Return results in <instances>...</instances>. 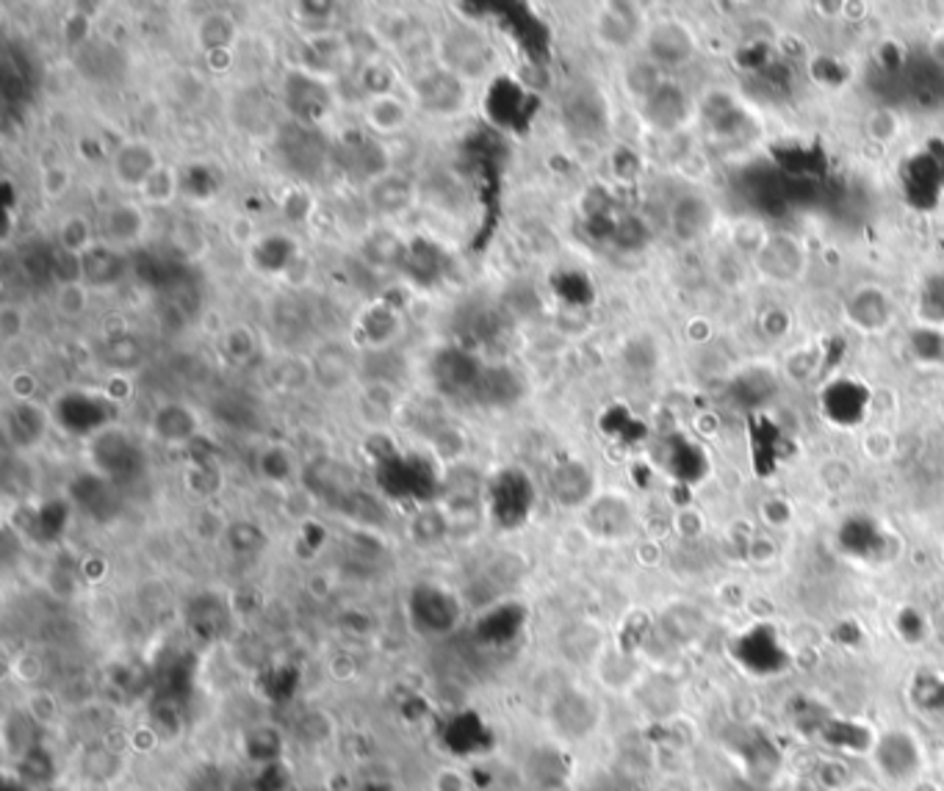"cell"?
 Listing matches in <instances>:
<instances>
[{
	"label": "cell",
	"mask_w": 944,
	"mask_h": 791,
	"mask_svg": "<svg viewBox=\"0 0 944 791\" xmlns=\"http://www.w3.org/2000/svg\"><path fill=\"white\" fill-rule=\"evenodd\" d=\"M463 606L450 589L435 584H419L410 595V620L426 634H446L460 623Z\"/></svg>",
	"instance_id": "10"
},
{
	"label": "cell",
	"mask_w": 944,
	"mask_h": 791,
	"mask_svg": "<svg viewBox=\"0 0 944 791\" xmlns=\"http://www.w3.org/2000/svg\"><path fill=\"white\" fill-rule=\"evenodd\" d=\"M297 261V244L283 233H272L252 247V266L261 274H286Z\"/></svg>",
	"instance_id": "33"
},
{
	"label": "cell",
	"mask_w": 944,
	"mask_h": 791,
	"mask_svg": "<svg viewBox=\"0 0 944 791\" xmlns=\"http://www.w3.org/2000/svg\"><path fill=\"white\" fill-rule=\"evenodd\" d=\"M646 117L648 123H653L657 128H673L676 123H682L684 117V100L682 94L673 87H659L651 98L646 100Z\"/></svg>",
	"instance_id": "40"
},
{
	"label": "cell",
	"mask_w": 944,
	"mask_h": 791,
	"mask_svg": "<svg viewBox=\"0 0 944 791\" xmlns=\"http://www.w3.org/2000/svg\"><path fill=\"white\" fill-rule=\"evenodd\" d=\"M361 87L366 89L368 98H383V94H394V72L379 61L363 67Z\"/></svg>",
	"instance_id": "50"
},
{
	"label": "cell",
	"mask_w": 944,
	"mask_h": 791,
	"mask_svg": "<svg viewBox=\"0 0 944 791\" xmlns=\"http://www.w3.org/2000/svg\"><path fill=\"white\" fill-rule=\"evenodd\" d=\"M363 119H366L368 130L377 136H391L408 125L410 111L399 94H383V98H368L366 108H363Z\"/></svg>",
	"instance_id": "30"
},
{
	"label": "cell",
	"mask_w": 944,
	"mask_h": 791,
	"mask_svg": "<svg viewBox=\"0 0 944 791\" xmlns=\"http://www.w3.org/2000/svg\"><path fill=\"white\" fill-rule=\"evenodd\" d=\"M399 335H402V316L383 299L366 308V313L361 316V337L363 344L372 346V349H391Z\"/></svg>",
	"instance_id": "28"
},
{
	"label": "cell",
	"mask_w": 944,
	"mask_h": 791,
	"mask_svg": "<svg viewBox=\"0 0 944 791\" xmlns=\"http://www.w3.org/2000/svg\"><path fill=\"white\" fill-rule=\"evenodd\" d=\"M493 47L479 31L452 28L441 39V65L463 81H479L493 67Z\"/></svg>",
	"instance_id": "6"
},
{
	"label": "cell",
	"mask_w": 944,
	"mask_h": 791,
	"mask_svg": "<svg viewBox=\"0 0 944 791\" xmlns=\"http://www.w3.org/2000/svg\"><path fill=\"white\" fill-rule=\"evenodd\" d=\"M145 230L147 216L136 203H111L105 205L103 214H100V241L114 247V250H125V247L139 244Z\"/></svg>",
	"instance_id": "15"
},
{
	"label": "cell",
	"mask_w": 944,
	"mask_h": 791,
	"mask_svg": "<svg viewBox=\"0 0 944 791\" xmlns=\"http://www.w3.org/2000/svg\"><path fill=\"white\" fill-rule=\"evenodd\" d=\"M25 332V310L18 305L7 302L0 308V341L7 346H12L18 337H23Z\"/></svg>",
	"instance_id": "52"
},
{
	"label": "cell",
	"mask_w": 944,
	"mask_h": 791,
	"mask_svg": "<svg viewBox=\"0 0 944 791\" xmlns=\"http://www.w3.org/2000/svg\"><path fill=\"white\" fill-rule=\"evenodd\" d=\"M47 424H50V413L34 402H14L3 413V429H7L9 443L20 451L39 446L45 437Z\"/></svg>",
	"instance_id": "21"
},
{
	"label": "cell",
	"mask_w": 944,
	"mask_h": 791,
	"mask_svg": "<svg viewBox=\"0 0 944 791\" xmlns=\"http://www.w3.org/2000/svg\"><path fill=\"white\" fill-rule=\"evenodd\" d=\"M56 257H59V247H50L45 241H31L20 250L23 272L36 286L47 283V279H56Z\"/></svg>",
	"instance_id": "39"
},
{
	"label": "cell",
	"mask_w": 944,
	"mask_h": 791,
	"mask_svg": "<svg viewBox=\"0 0 944 791\" xmlns=\"http://www.w3.org/2000/svg\"><path fill=\"white\" fill-rule=\"evenodd\" d=\"M332 167L339 169L344 177H350V181L363 183V186L394 172L391 152L385 150L374 136L363 134H350L341 141H335V147H332Z\"/></svg>",
	"instance_id": "5"
},
{
	"label": "cell",
	"mask_w": 944,
	"mask_h": 791,
	"mask_svg": "<svg viewBox=\"0 0 944 791\" xmlns=\"http://www.w3.org/2000/svg\"><path fill=\"white\" fill-rule=\"evenodd\" d=\"M56 313L67 321H78L89 310V288L83 283H70V286H59L56 291Z\"/></svg>",
	"instance_id": "46"
},
{
	"label": "cell",
	"mask_w": 944,
	"mask_h": 791,
	"mask_svg": "<svg viewBox=\"0 0 944 791\" xmlns=\"http://www.w3.org/2000/svg\"><path fill=\"white\" fill-rule=\"evenodd\" d=\"M225 540H228L230 551L241 553V557H250V553L263 551V548L269 546L266 535H263L255 524H250V520H239V524L228 526V529H225Z\"/></svg>",
	"instance_id": "45"
},
{
	"label": "cell",
	"mask_w": 944,
	"mask_h": 791,
	"mask_svg": "<svg viewBox=\"0 0 944 791\" xmlns=\"http://www.w3.org/2000/svg\"><path fill=\"white\" fill-rule=\"evenodd\" d=\"M100 357H103V363L111 368V371H117L120 377H123V374L136 371V368L145 363V346H141L139 337H134L130 332H123V335H109L105 337L103 349H100Z\"/></svg>",
	"instance_id": "35"
},
{
	"label": "cell",
	"mask_w": 944,
	"mask_h": 791,
	"mask_svg": "<svg viewBox=\"0 0 944 791\" xmlns=\"http://www.w3.org/2000/svg\"><path fill=\"white\" fill-rule=\"evenodd\" d=\"M81 272L83 286L89 291H109V288H117L130 274V257H125L123 250H114V247L98 241L92 250L81 255Z\"/></svg>",
	"instance_id": "16"
},
{
	"label": "cell",
	"mask_w": 944,
	"mask_h": 791,
	"mask_svg": "<svg viewBox=\"0 0 944 791\" xmlns=\"http://www.w3.org/2000/svg\"><path fill=\"white\" fill-rule=\"evenodd\" d=\"M851 316L858 321L862 330H884L889 319H892V308H889V299L884 294L867 288V291H858L851 299Z\"/></svg>",
	"instance_id": "38"
},
{
	"label": "cell",
	"mask_w": 944,
	"mask_h": 791,
	"mask_svg": "<svg viewBox=\"0 0 944 791\" xmlns=\"http://www.w3.org/2000/svg\"><path fill=\"white\" fill-rule=\"evenodd\" d=\"M588 524L599 537H624L632 524V513L624 498L604 495V498L590 501Z\"/></svg>",
	"instance_id": "31"
},
{
	"label": "cell",
	"mask_w": 944,
	"mask_h": 791,
	"mask_svg": "<svg viewBox=\"0 0 944 791\" xmlns=\"http://www.w3.org/2000/svg\"><path fill=\"white\" fill-rule=\"evenodd\" d=\"M648 50L657 61L662 65H676V61L687 59L690 53V39L687 31L676 23H662L651 31L648 36Z\"/></svg>",
	"instance_id": "36"
},
{
	"label": "cell",
	"mask_w": 944,
	"mask_h": 791,
	"mask_svg": "<svg viewBox=\"0 0 944 791\" xmlns=\"http://www.w3.org/2000/svg\"><path fill=\"white\" fill-rule=\"evenodd\" d=\"M310 368H314V379L321 385V388L339 390L350 382L357 366L350 346L332 341V344H325L319 352H316Z\"/></svg>",
	"instance_id": "27"
},
{
	"label": "cell",
	"mask_w": 944,
	"mask_h": 791,
	"mask_svg": "<svg viewBox=\"0 0 944 791\" xmlns=\"http://www.w3.org/2000/svg\"><path fill=\"white\" fill-rule=\"evenodd\" d=\"M332 141L327 139L321 128H308L299 123H283V128L274 134V150L281 156L283 167L294 175L319 177L332 163Z\"/></svg>",
	"instance_id": "2"
},
{
	"label": "cell",
	"mask_w": 944,
	"mask_h": 791,
	"mask_svg": "<svg viewBox=\"0 0 944 791\" xmlns=\"http://www.w3.org/2000/svg\"><path fill=\"white\" fill-rule=\"evenodd\" d=\"M219 188V175L205 163L181 169V192L192 199H211Z\"/></svg>",
	"instance_id": "43"
},
{
	"label": "cell",
	"mask_w": 944,
	"mask_h": 791,
	"mask_svg": "<svg viewBox=\"0 0 944 791\" xmlns=\"http://www.w3.org/2000/svg\"><path fill=\"white\" fill-rule=\"evenodd\" d=\"M59 250L72 252V255H83L87 250H92L98 244V236H94V225L89 216L83 214H70L61 219L59 230Z\"/></svg>",
	"instance_id": "41"
},
{
	"label": "cell",
	"mask_w": 944,
	"mask_h": 791,
	"mask_svg": "<svg viewBox=\"0 0 944 791\" xmlns=\"http://www.w3.org/2000/svg\"><path fill=\"white\" fill-rule=\"evenodd\" d=\"M310 210H314V199H310V194L305 192V188H292V192L286 194V199H283V216H286L288 221H305L310 216Z\"/></svg>",
	"instance_id": "53"
},
{
	"label": "cell",
	"mask_w": 944,
	"mask_h": 791,
	"mask_svg": "<svg viewBox=\"0 0 944 791\" xmlns=\"http://www.w3.org/2000/svg\"><path fill=\"white\" fill-rule=\"evenodd\" d=\"M36 382L31 374H18L14 377V396H18V402H31V393H34Z\"/></svg>",
	"instance_id": "57"
},
{
	"label": "cell",
	"mask_w": 944,
	"mask_h": 791,
	"mask_svg": "<svg viewBox=\"0 0 944 791\" xmlns=\"http://www.w3.org/2000/svg\"><path fill=\"white\" fill-rule=\"evenodd\" d=\"M194 36H197V45L203 47L205 53L230 50L236 36H239V23H236L228 12H208L200 18Z\"/></svg>",
	"instance_id": "34"
},
{
	"label": "cell",
	"mask_w": 944,
	"mask_h": 791,
	"mask_svg": "<svg viewBox=\"0 0 944 791\" xmlns=\"http://www.w3.org/2000/svg\"><path fill=\"white\" fill-rule=\"evenodd\" d=\"M621 9L624 7H613L610 12L601 14L599 20L601 39L613 42V45H626L635 36V20L629 14H621Z\"/></svg>",
	"instance_id": "49"
},
{
	"label": "cell",
	"mask_w": 944,
	"mask_h": 791,
	"mask_svg": "<svg viewBox=\"0 0 944 791\" xmlns=\"http://www.w3.org/2000/svg\"><path fill=\"white\" fill-rule=\"evenodd\" d=\"M158 167H161V158L156 147L141 139L123 141L111 156V175L125 188H141Z\"/></svg>",
	"instance_id": "14"
},
{
	"label": "cell",
	"mask_w": 944,
	"mask_h": 791,
	"mask_svg": "<svg viewBox=\"0 0 944 791\" xmlns=\"http://www.w3.org/2000/svg\"><path fill=\"white\" fill-rule=\"evenodd\" d=\"M234 119L241 130H247L250 136H266L283 128V123H277V111L269 94L258 92V89H247L239 92V98L234 100Z\"/></svg>",
	"instance_id": "24"
},
{
	"label": "cell",
	"mask_w": 944,
	"mask_h": 791,
	"mask_svg": "<svg viewBox=\"0 0 944 791\" xmlns=\"http://www.w3.org/2000/svg\"><path fill=\"white\" fill-rule=\"evenodd\" d=\"M875 761L889 780H911L922 767L920 742L909 731H889L875 742Z\"/></svg>",
	"instance_id": "13"
},
{
	"label": "cell",
	"mask_w": 944,
	"mask_h": 791,
	"mask_svg": "<svg viewBox=\"0 0 944 791\" xmlns=\"http://www.w3.org/2000/svg\"><path fill=\"white\" fill-rule=\"evenodd\" d=\"M150 432L167 446H194L200 440V415L189 404L167 402L152 413Z\"/></svg>",
	"instance_id": "20"
},
{
	"label": "cell",
	"mask_w": 944,
	"mask_h": 791,
	"mask_svg": "<svg viewBox=\"0 0 944 791\" xmlns=\"http://www.w3.org/2000/svg\"><path fill=\"white\" fill-rule=\"evenodd\" d=\"M471 399L485 410H510L524 399V379L502 363L485 366Z\"/></svg>",
	"instance_id": "17"
},
{
	"label": "cell",
	"mask_w": 944,
	"mask_h": 791,
	"mask_svg": "<svg viewBox=\"0 0 944 791\" xmlns=\"http://www.w3.org/2000/svg\"><path fill=\"white\" fill-rule=\"evenodd\" d=\"M283 105L292 123L321 128L335 111V94L319 72L292 70L283 78Z\"/></svg>",
	"instance_id": "3"
},
{
	"label": "cell",
	"mask_w": 944,
	"mask_h": 791,
	"mask_svg": "<svg viewBox=\"0 0 944 791\" xmlns=\"http://www.w3.org/2000/svg\"><path fill=\"white\" fill-rule=\"evenodd\" d=\"M502 14H490L502 23L504 31L513 34V39L519 42L526 50L530 61H546L548 56V28L541 23L535 12L524 3H502L496 7Z\"/></svg>",
	"instance_id": "12"
},
{
	"label": "cell",
	"mask_w": 944,
	"mask_h": 791,
	"mask_svg": "<svg viewBox=\"0 0 944 791\" xmlns=\"http://www.w3.org/2000/svg\"><path fill=\"white\" fill-rule=\"evenodd\" d=\"M408 247L397 233L391 230H374L368 239L363 241L361 257L368 268H399L402 272L405 257H408Z\"/></svg>",
	"instance_id": "32"
},
{
	"label": "cell",
	"mask_w": 944,
	"mask_h": 791,
	"mask_svg": "<svg viewBox=\"0 0 944 791\" xmlns=\"http://www.w3.org/2000/svg\"><path fill=\"white\" fill-rule=\"evenodd\" d=\"M485 501L496 524L502 529H519L535 506V488L524 471L504 468L485 484Z\"/></svg>",
	"instance_id": "4"
},
{
	"label": "cell",
	"mask_w": 944,
	"mask_h": 791,
	"mask_svg": "<svg viewBox=\"0 0 944 791\" xmlns=\"http://www.w3.org/2000/svg\"><path fill=\"white\" fill-rule=\"evenodd\" d=\"M413 98L432 117H452L466 108L468 83L443 65H432L413 78Z\"/></svg>",
	"instance_id": "7"
},
{
	"label": "cell",
	"mask_w": 944,
	"mask_h": 791,
	"mask_svg": "<svg viewBox=\"0 0 944 791\" xmlns=\"http://www.w3.org/2000/svg\"><path fill=\"white\" fill-rule=\"evenodd\" d=\"M416 203V183L402 172H388L366 186V205L379 219L405 216Z\"/></svg>",
	"instance_id": "19"
},
{
	"label": "cell",
	"mask_w": 944,
	"mask_h": 791,
	"mask_svg": "<svg viewBox=\"0 0 944 791\" xmlns=\"http://www.w3.org/2000/svg\"><path fill=\"white\" fill-rule=\"evenodd\" d=\"M446 266H450V255L443 252V247H437L435 241L416 239L413 244L408 247L402 274L408 279H413V283H419V286L430 288L435 286V283H441L443 274H446Z\"/></svg>",
	"instance_id": "26"
},
{
	"label": "cell",
	"mask_w": 944,
	"mask_h": 791,
	"mask_svg": "<svg viewBox=\"0 0 944 791\" xmlns=\"http://www.w3.org/2000/svg\"><path fill=\"white\" fill-rule=\"evenodd\" d=\"M125 59L123 53L117 50L109 42H92L78 47V70L87 78H92L94 83H111L114 78L123 76Z\"/></svg>",
	"instance_id": "29"
},
{
	"label": "cell",
	"mask_w": 944,
	"mask_h": 791,
	"mask_svg": "<svg viewBox=\"0 0 944 791\" xmlns=\"http://www.w3.org/2000/svg\"><path fill=\"white\" fill-rule=\"evenodd\" d=\"M485 363L463 344L441 346L430 360V377L443 396H471L482 377Z\"/></svg>",
	"instance_id": "9"
},
{
	"label": "cell",
	"mask_w": 944,
	"mask_h": 791,
	"mask_svg": "<svg viewBox=\"0 0 944 791\" xmlns=\"http://www.w3.org/2000/svg\"><path fill=\"white\" fill-rule=\"evenodd\" d=\"M408 531H410V540H413L419 548L437 546V542H443L446 540V535H450V513L435 504L421 506L419 513L410 518Z\"/></svg>",
	"instance_id": "37"
},
{
	"label": "cell",
	"mask_w": 944,
	"mask_h": 791,
	"mask_svg": "<svg viewBox=\"0 0 944 791\" xmlns=\"http://www.w3.org/2000/svg\"><path fill=\"white\" fill-rule=\"evenodd\" d=\"M70 188V172L65 167H45L42 172V194L50 199H59Z\"/></svg>",
	"instance_id": "55"
},
{
	"label": "cell",
	"mask_w": 944,
	"mask_h": 791,
	"mask_svg": "<svg viewBox=\"0 0 944 791\" xmlns=\"http://www.w3.org/2000/svg\"><path fill=\"white\" fill-rule=\"evenodd\" d=\"M258 468H261L263 479H266V482H274V484L288 482V479H292V473H294L292 455H288L283 446L263 448L261 457H258Z\"/></svg>",
	"instance_id": "47"
},
{
	"label": "cell",
	"mask_w": 944,
	"mask_h": 791,
	"mask_svg": "<svg viewBox=\"0 0 944 791\" xmlns=\"http://www.w3.org/2000/svg\"><path fill=\"white\" fill-rule=\"evenodd\" d=\"M205 250V236L197 225L192 221H181L175 230H172V255L178 261H194L200 252Z\"/></svg>",
	"instance_id": "48"
},
{
	"label": "cell",
	"mask_w": 944,
	"mask_h": 791,
	"mask_svg": "<svg viewBox=\"0 0 944 791\" xmlns=\"http://www.w3.org/2000/svg\"><path fill=\"white\" fill-rule=\"evenodd\" d=\"M537 111V98L526 92L515 78H493L485 92V117L493 123V128L502 130H524L532 123Z\"/></svg>",
	"instance_id": "8"
},
{
	"label": "cell",
	"mask_w": 944,
	"mask_h": 791,
	"mask_svg": "<svg viewBox=\"0 0 944 791\" xmlns=\"http://www.w3.org/2000/svg\"><path fill=\"white\" fill-rule=\"evenodd\" d=\"M432 791H468V778L455 767H441L432 778Z\"/></svg>",
	"instance_id": "56"
},
{
	"label": "cell",
	"mask_w": 944,
	"mask_h": 791,
	"mask_svg": "<svg viewBox=\"0 0 944 791\" xmlns=\"http://www.w3.org/2000/svg\"><path fill=\"white\" fill-rule=\"evenodd\" d=\"M432 446H435V455L441 457V460L452 462L457 460V457H463V451H466V437H463V432L455 429V426H441V429L432 435Z\"/></svg>",
	"instance_id": "51"
},
{
	"label": "cell",
	"mask_w": 944,
	"mask_h": 791,
	"mask_svg": "<svg viewBox=\"0 0 944 791\" xmlns=\"http://www.w3.org/2000/svg\"><path fill=\"white\" fill-rule=\"evenodd\" d=\"M869 393L864 385L853 382V379H840V382L828 385L822 393V410L834 424L853 426L867 415Z\"/></svg>",
	"instance_id": "23"
},
{
	"label": "cell",
	"mask_w": 944,
	"mask_h": 791,
	"mask_svg": "<svg viewBox=\"0 0 944 791\" xmlns=\"http://www.w3.org/2000/svg\"><path fill=\"white\" fill-rule=\"evenodd\" d=\"M548 484H551V495L562 506H582L593 501V473L579 460L560 462L548 477Z\"/></svg>",
	"instance_id": "25"
},
{
	"label": "cell",
	"mask_w": 944,
	"mask_h": 791,
	"mask_svg": "<svg viewBox=\"0 0 944 791\" xmlns=\"http://www.w3.org/2000/svg\"><path fill=\"white\" fill-rule=\"evenodd\" d=\"M305 484H308V490L316 498H325L339 506L357 490L355 482H352L350 468L341 466L339 460H330V457L310 462L308 471H305Z\"/></svg>",
	"instance_id": "22"
},
{
	"label": "cell",
	"mask_w": 944,
	"mask_h": 791,
	"mask_svg": "<svg viewBox=\"0 0 944 791\" xmlns=\"http://www.w3.org/2000/svg\"><path fill=\"white\" fill-rule=\"evenodd\" d=\"M181 192V169L170 167V163H161V167L152 172L150 181L141 186V197L150 205H170L172 199Z\"/></svg>",
	"instance_id": "42"
},
{
	"label": "cell",
	"mask_w": 944,
	"mask_h": 791,
	"mask_svg": "<svg viewBox=\"0 0 944 791\" xmlns=\"http://www.w3.org/2000/svg\"><path fill=\"white\" fill-rule=\"evenodd\" d=\"M221 352L234 363H250L258 355V337L247 324H236L221 335Z\"/></svg>",
	"instance_id": "44"
},
{
	"label": "cell",
	"mask_w": 944,
	"mask_h": 791,
	"mask_svg": "<svg viewBox=\"0 0 944 791\" xmlns=\"http://www.w3.org/2000/svg\"><path fill=\"white\" fill-rule=\"evenodd\" d=\"M89 462H92L94 473L120 488L123 482H136L145 473L147 457L145 448L128 432L109 426V429L89 437Z\"/></svg>",
	"instance_id": "1"
},
{
	"label": "cell",
	"mask_w": 944,
	"mask_h": 791,
	"mask_svg": "<svg viewBox=\"0 0 944 791\" xmlns=\"http://www.w3.org/2000/svg\"><path fill=\"white\" fill-rule=\"evenodd\" d=\"M70 498L83 515H89L92 520H100V524L111 520L120 513L117 484L109 482V479L94 471L81 473V477L70 484Z\"/></svg>",
	"instance_id": "18"
},
{
	"label": "cell",
	"mask_w": 944,
	"mask_h": 791,
	"mask_svg": "<svg viewBox=\"0 0 944 791\" xmlns=\"http://www.w3.org/2000/svg\"><path fill=\"white\" fill-rule=\"evenodd\" d=\"M53 419L65 432L76 437H94L111 426V404L94 393L72 390L65 393L53 408Z\"/></svg>",
	"instance_id": "11"
},
{
	"label": "cell",
	"mask_w": 944,
	"mask_h": 791,
	"mask_svg": "<svg viewBox=\"0 0 944 791\" xmlns=\"http://www.w3.org/2000/svg\"><path fill=\"white\" fill-rule=\"evenodd\" d=\"M56 283H59V286L83 283L81 255H72V252L59 250V257H56Z\"/></svg>",
	"instance_id": "54"
}]
</instances>
